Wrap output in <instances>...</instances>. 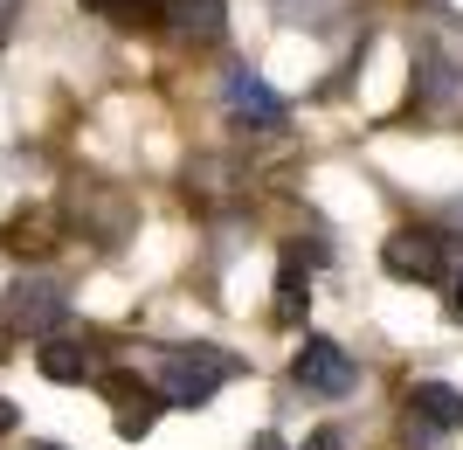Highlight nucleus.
<instances>
[{
  "label": "nucleus",
  "instance_id": "f257e3e1",
  "mask_svg": "<svg viewBox=\"0 0 463 450\" xmlns=\"http://www.w3.org/2000/svg\"><path fill=\"white\" fill-rule=\"evenodd\" d=\"M235 374H242V360L222 353V347H174L159 360V395H166L174 409H208L214 388L235 381Z\"/></svg>",
  "mask_w": 463,
  "mask_h": 450
},
{
  "label": "nucleus",
  "instance_id": "f03ea898",
  "mask_svg": "<svg viewBox=\"0 0 463 450\" xmlns=\"http://www.w3.org/2000/svg\"><path fill=\"white\" fill-rule=\"evenodd\" d=\"M381 263L387 277H402V284H436L449 263V235L443 229H394L381 243Z\"/></svg>",
  "mask_w": 463,
  "mask_h": 450
},
{
  "label": "nucleus",
  "instance_id": "7ed1b4c3",
  "mask_svg": "<svg viewBox=\"0 0 463 450\" xmlns=\"http://www.w3.org/2000/svg\"><path fill=\"white\" fill-rule=\"evenodd\" d=\"M290 381L311 388V395H353V388H360V360H353L339 340L311 333L305 347H298V360H290Z\"/></svg>",
  "mask_w": 463,
  "mask_h": 450
},
{
  "label": "nucleus",
  "instance_id": "20e7f679",
  "mask_svg": "<svg viewBox=\"0 0 463 450\" xmlns=\"http://www.w3.org/2000/svg\"><path fill=\"white\" fill-rule=\"evenodd\" d=\"M62 319H70V298H62L56 277H21L7 292V326L14 333H56Z\"/></svg>",
  "mask_w": 463,
  "mask_h": 450
},
{
  "label": "nucleus",
  "instance_id": "39448f33",
  "mask_svg": "<svg viewBox=\"0 0 463 450\" xmlns=\"http://www.w3.org/2000/svg\"><path fill=\"white\" fill-rule=\"evenodd\" d=\"M97 388L111 395V409H118V436H146L159 423V409H166V395L153 388V381H138V374H118L104 368V381Z\"/></svg>",
  "mask_w": 463,
  "mask_h": 450
},
{
  "label": "nucleus",
  "instance_id": "423d86ee",
  "mask_svg": "<svg viewBox=\"0 0 463 450\" xmlns=\"http://www.w3.org/2000/svg\"><path fill=\"white\" fill-rule=\"evenodd\" d=\"M229 118L235 125H256V132H284V98H277L263 77H250V70H235L229 77Z\"/></svg>",
  "mask_w": 463,
  "mask_h": 450
},
{
  "label": "nucleus",
  "instance_id": "0eeeda50",
  "mask_svg": "<svg viewBox=\"0 0 463 450\" xmlns=\"http://www.w3.org/2000/svg\"><path fill=\"white\" fill-rule=\"evenodd\" d=\"M35 368L49 381H104V360H97V340H49L35 353Z\"/></svg>",
  "mask_w": 463,
  "mask_h": 450
},
{
  "label": "nucleus",
  "instance_id": "6e6552de",
  "mask_svg": "<svg viewBox=\"0 0 463 450\" xmlns=\"http://www.w3.org/2000/svg\"><path fill=\"white\" fill-rule=\"evenodd\" d=\"M408 416H415V430H463V395L449 381H415Z\"/></svg>",
  "mask_w": 463,
  "mask_h": 450
},
{
  "label": "nucleus",
  "instance_id": "1a4fd4ad",
  "mask_svg": "<svg viewBox=\"0 0 463 450\" xmlns=\"http://www.w3.org/2000/svg\"><path fill=\"white\" fill-rule=\"evenodd\" d=\"M318 263V250H305V243H290L284 250V277H277V326H298L305 319V305H311V284H305V271Z\"/></svg>",
  "mask_w": 463,
  "mask_h": 450
},
{
  "label": "nucleus",
  "instance_id": "9d476101",
  "mask_svg": "<svg viewBox=\"0 0 463 450\" xmlns=\"http://www.w3.org/2000/svg\"><path fill=\"white\" fill-rule=\"evenodd\" d=\"M166 21L194 42H214L222 35V0H166Z\"/></svg>",
  "mask_w": 463,
  "mask_h": 450
},
{
  "label": "nucleus",
  "instance_id": "9b49d317",
  "mask_svg": "<svg viewBox=\"0 0 463 450\" xmlns=\"http://www.w3.org/2000/svg\"><path fill=\"white\" fill-rule=\"evenodd\" d=\"M83 14H125V21H138L146 14V0H77Z\"/></svg>",
  "mask_w": 463,
  "mask_h": 450
},
{
  "label": "nucleus",
  "instance_id": "f8f14e48",
  "mask_svg": "<svg viewBox=\"0 0 463 450\" xmlns=\"http://www.w3.org/2000/svg\"><path fill=\"white\" fill-rule=\"evenodd\" d=\"M443 312H449V319H463V277H457V284H449V298H443Z\"/></svg>",
  "mask_w": 463,
  "mask_h": 450
},
{
  "label": "nucleus",
  "instance_id": "ddd939ff",
  "mask_svg": "<svg viewBox=\"0 0 463 450\" xmlns=\"http://www.w3.org/2000/svg\"><path fill=\"white\" fill-rule=\"evenodd\" d=\"M305 450H346V444H339V436H332V430H318V436H311Z\"/></svg>",
  "mask_w": 463,
  "mask_h": 450
},
{
  "label": "nucleus",
  "instance_id": "4468645a",
  "mask_svg": "<svg viewBox=\"0 0 463 450\" xmlns=\"http://www.w3.org/2000/svg\"><path fill=\"white\" fill-rule=\"evenodd\" d=\"M14 430V402H7V395H0V436Z\"/></svg>",
  "mask_w": 463,
  "mask_h": 450
},
{
  "label": "nucleus",
  "instance_id": "2eb2a0df",
  "mask_svg": "<svg viewBox=\"0 0 463 450\" xmlns=\"http://www.w3.org/2000/svg\"><path fill=\"white\" fill-rule=\"evenodd\" d=\"M250 450H284V436H270V430H263V436H256Z\"/></svg>",
  "mask_w": 463,
  "mask_h": 450
},
{
  "label": "nucleus",
  "instance_id": "dca6fc26",
  "mask_svg": "<svg viewBox=\"0 0 463 450\" xmlns=\"http://www.w3.org/2000/svg\"><path fill=\"white\" fill-rule=\"evenodd\" d=\"M14 14H21V0H0V28H7Z\"/></svg>",
  "mask_w": 463,
  "mask_h": 450
},
{
  "label": "nucleus",
  "instance_id": "f3484780",
  "mask_svg": "<svg viewBox=\"0 0 463 450\" xmlns=\"http://www.w3.org/2000/svg\"><path fill=\"white\" fill-rule=\"evenodd\" d=\"M28 450H62V444H28Z\"/></svg>",
  "mask_w": 463,
  "mask_h": 450
}]
</instances>
